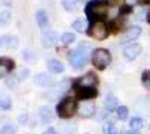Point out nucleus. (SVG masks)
<instances>
[{
  "label": "nucleus",
  "instance_id": "nucleus-1",
  "mask_svg": "<svg viewBox=\"0 0 150 134\" xmlns=\"http://www.w3.org/2000/svg\"><path fill=\"white\" fill-rule=\"evenodd\" d=\"M92 44H87V42H83L80 45V48L74 51H69L68 53V62L71 63V66L74 69H81L84 68V65L87 63V60H89V53L92 50Z\"/></svg>",
  "mask_w": 150,
  "mask_h": 134
},
{
  "label": "nucleus",
  "instance_id": "nucleus-2",
  "mask_svg": "<svg viewBox=\"0 0 150 134\" xmlns=\"http://www.w3.org/2000/svg\"><path fill=\"white\" fill-rule=\"evenodd\" d=\"M107 9H108V2H107V0H92V2H89L87 6H86L87 18L93 23L95 17L98 18V17L105 15Z\"/></svg>",
  "mask_w": 150,
  "mask_h": 134
},
{
  "label": "nucleus",
  "instance_id": "nucleus-3",
  "mask_svg": "<svg viewBox=\"0 0 150 134\" xmlns=\"http://www.w3.org/2000/svg\"><path fill=\"white\" fill-rule=\"evenodd\" d=\"M92 62L98 69H105L111 62V54L105 48H96L92 51Z\"/></svg>",
  "mask_w": 150,
  "mask_h": 134
},
{
  "label": "nucleus",
  "instance_id": "nucleus-4",
  "mask_svg": "<svg viewBox=\"0 0 150 134\" xmlns=\"http://www.w3.org/2000/svg\"><path fill=\"white\" fill-rule=\"evenodd\" d=\"M77 101H75V98H63L60 101V104L57 105V115L60 118H71L74 116L75 110H77Z\"/></svg>",
  "mask_w": 150,
  "mask_h": 134
},
{
  "label": "nucleus",
  "instance_id": "nucleus-5",
  "mask_svg": "<svg viewBox=\"0 0 150 134\" xmlns=\"http://www.w3.org/2000/svg\"><path fill=\"white\" fill-rule=\"evenodd\" d=\"M90 35L96 41H104V39L108 38V26L104 21L96 20V21L92 23V26H90Z\"/></svg>",
  "mask_w": 150,
  "mask_h": 134
},
{
  "label": "nucleus",
  "instance_id": "nucleus-6",
  "mask_svg": "<svg viewBox=\"0 0 150 134\" xmlns=\"http://www.w3.org/2000/svg\"><path fill=\"white\" fill-rule=\"evenodd\" d=\"M41 42H42V47L51 48L59 42V35L54 30H44V33L41 36Z\"/></svg>",
  "mask_w": 150,
  "mask_h": 134
},
{
  "label": "nucleus",
  "instance_id": "nucleus-7",
  "mask_svg": "<svg viewBox=\"0 0 150 134\" xmlns=\"http://www.w3.org/2000/svg\"><path fill=\"white\" fill-rule=\"evenodd\" d=\"M96 84H98V77L93 72H87L86 76L80 77L75 81V86H78V88H95Z\"/></svg>",
  "mask_w": 150,
  "mask_h": 134
},
{
  "label": "nucleus",
  "instance_id": "nucleus-8",
  "mask_svg": "<svg viewBox=\"0 0 150 134\" xmlns=\"http://www.w3.org/2000/svg\"><path fill=\"white\" fill-rule=\"evenodd\" d=\"M141 35V27L140 26H131L126 32L122 35L120 38V44H128V42H132L135 41L138 36Z\"/></svg>",
  "mask_w": 150,
  "mask_h": 134
},
{
  "label": "nucleus",
  "instance_id": "nucleus-9",
  "mask_svg": "<svg viewBox=\"0 0 150 134\" xmlns=\"http://www.w3.org/2000/svg\"><path fill=\"white\" fill-rule=\"evenodd\" d=\"M141 53V45L140 44H128L126 47L123 48V56L126 60H134L140 56Z\"/></svg>",
  "mask_w": 150,
  "mask_h": 134
},
{
  "label": "nucleus",
  "instance_id": "nucleus-10",
  "mask_svg": "<svg viewBox=\"0 0 150 134\" xmlns=\"http://www.w3.org/2000/svg\"><path fill=\"white\" fill-rule=\"evenodd\" d=\"M96 112V107L92 101H83L78 105V113L81 115V118H92Z\"/></svg>",
  "mask_w": 150,
  "mask_h": 134
},
{
  "label": "nucleus",
  "instance_id": "nucleus-11",
  "mask_svg": "<svg viewBox=\"0 0 150 134\" xmlns=\"http://www.w3.org/2000/svg\"><path fill=\"white\" fill-rule=\"evenodd\" d=\"M14 60L9 57H0V78L8 77L11 74V71L14 69Z\"/></svg>",
  "mask_w": 150,
  "mask_h": 134
},
{
  "label": "nucleus",
  "instance_id": "nucleus-12",
  "mask_svg": "<svg viewBox=\"0 0 150 134\" xmlns=\"http://www.w3.org/2000/svg\"><path fill=\"white\" fill-rule=\"evenodd\" d=\"M74 88H75V91H77L78 96L83 98V100H92L98 95V91L95 88H78V86H75V84H74Z\"/></svg>",
  "mask_w": 150,
  "mask_h": 134
},
{
  "label": "nucleus",
  "instance_id": "nucleus-13",
  "mask_svg": "<svg viewBox=\"0 0 150 134\" xmlns=\"http://www.w3.org/2000/svg\"><path fill=\"white\" fill-rule=\"evenodd\" d=\"M35 83L39 84V86H51L54 84V80L51 76H48L47 72H39L36 77H35Z\"/></svg>",
  "mask_w": 150,
  "mask_h": 134
},
{
  "label": "nucleus",
  "instance_id": "nucleus-14",
  "mask_svg": "<svg viewBox=\"0 0 150 134\" xmlns=\"http://www.w3.org/2000/svg\"><path fill=\"white\" fill-rule=\"evenodd\" d=\"M39 118H41V120L44 124H50L54 119V113L48 105H44V107L39 108Z\"/></svg>",
  "mask_w": 150,
  "mask_h": 134
},
{
  "label": "nucleus",
  "instance_id": "nucleus-15",
  "mask_svg": "<svg viewBox=\"0 0 150 134\" xmlns=\"http://www.w3.org/2000/svg\"><path fill=\"white\" fill-rule=\"evenodd\" d=\"M47 65H48V69L51 71L53 74H60V72H63V69H65L63 63H62L59 59H48Z\"/></svg>",
  "mask_w": 150,
  "mask_h": 134
},
{
  "label": "nucleus",
  "instance_id": "nucleus-16",
  "mask_svg": "<svg viewBox=\"0 0 150 134\" xmlns=\"http://www.w3.org/2000/svg\"><path fill=\"white\" fill-rule=\"evenodd\" d=\"M36 23H38V26H39L41 29H45L48 26V23H50L48 14H47L44 9H39V11L36 12Z\"/></svg>",
  "mask_w": 150,
  "mask_h": 134
},
{
  "label": "nucleus",
  "instance_id": "nucleus-17",
  "mask_svg": "<svg viewBox=\"0 0 150 134\" xmlns=\"http://www.w3.org/2000/svg\"><path fill=\"white\" fill-rule=\"evenodd\" d=\"M105 108H107V112L117 110V98H116V95L108 93L105 96Z\"/></svg>",
  "mask_w": 150,
  "mask_h": 134
},
{
  "label": "nucleus",
  "instance_id": "nucleus-18",
  "mask_svg": "<svg viewBox=\"0 0 150 134\" xmlns=\"http://www.w3.org/2000/svg\"><path fill=\"white\" fill-rule=\"evenodd\" d=\"M72 29H75L78 33H84L87 30V23L84 18H78V20H75L72 23Z\"/></svg>",
  "mask_w": 150,
  "mask_h": 134
},
{
  "label": "nucleus",
  "instance_id": "nucleus-19",
  "mask_svg": "<svg viewBox=\"0 0 150 134\" xmlns=\"http://www.w3.org/2000/svg\"><path fill=\"white\" fill-rule=\"evenodd\" d=\"M11 105H12L11 96L6 95V93H2V95H0V110H9Z\"/></svg>",
  "mask_w": 150,
  "mask_h": 134
},
{
  "label": "nucleus",
  "instance_id": "nucleus-20",
  "mask_svg": "<svg viewBox=\"0 0 150 134\" xmlns=\"http://www.w3.org/2000/svg\"><path fill=\"white\" fill-rule=\"evenodd\" d=\"M62 5H63V9L68 12H75L78 9L77 0H62Z\"/></svg>",
  "mask_w": 150,
  "mask_h": 134
},
{
  "label": "nucleus",
  "instance_id": "nucleus-21",
  "mask_svg": "<svg viewBox=\"0 0 150 134\" xmlns=\"http://www.w3.org/2000/svg\"><path fill=\"white\" fill-rule=\"evenodd\" d=\"M129 125H131V130H140L143 125H144V120L141 119V118H132L131 120H129Z\"/></svg>",
  "mask_w": 150,
  "mask_h": 134
},
{
  "label": "nucleus",
  "instance_id": "nucleus-22",
  "mask_svg": "<svg viewBox=\"0 0 150 134\" xmlns=\"http://www.w3.org/2000/svg\"><path fill=\"white\" fill-rule=\"evenodd\" d=\"M11 20H12V14H11L8 9L0 12V24H9Z\"/></svg>",
  "mask_w": 150,
  "mask_h": 134
},
{
  "label": "nucleus",
  "instance_id": "nucleus-23",
  "mask_svg": "<svg viewBox=\"0 0 150 134\" xmlns=\"http://www.w3.org/2000/svg\"><path fill=\"white\" fill-rule=\"evenodd\" d=\"M29 68H21V69H18L17 71V74H15V77H17V80L21 83V81H24L27 77H29Z\"/></svg>",
  "mask_w": 150,
  "mask_h": 134
},
{
  "label": "nucleus",
  "instance_id": "nucleus-24",
  "mask_svg": "<svg viewBox=\"0 0 150 134\" xmlns=\"http://www.w3.org/2000/svg\"><path fill=\"white\" fill-rule=\"evenodd\" d=\"M60 41L63 42L65 45H69V44H72V42L75 41V35H74L72 32L63 33V35H62V38H60Z\"/></svg>",
  "mask_w": 150,
  "mask_h": 134
},
{
  "label": "nucleus",
  "instance_id": "nucleus-25",
  "mask_svg": "<svg viewBox=\"0 0 150 134\" xmlns=\"http://www.w3.org/2000/svg\"><path fill=\"white\" fill-rule=\"evenodd\" d=\"M104 134H117V128L114 125V122H107L102 128Z\"/></svg>",
  "mask_w": 150,
  "mask_h": 134
},
{
  "label": "nucleus",
  "instance_id": "nucleus-26",
  "mask_svg": "<svg viewBox=\"0 0 150 134\" xmlns=\"http://www.w3.org/2000/svg\"><path fill=\"white\" fill-rule=\"evenodd\" d=\"M11 41H12V36L11 35L0 36V47H2V48H9L11 47Z\"/></svg>",
  "mask_w": 150,
  "mask_h": 134
},
{
  "label": "nucleus",
  "instance_id": "nucleus-27",
  "mask_svg": "<svg viewBox=\"0 0 150 134\" xmlns=\"http://www.w3.org/2000/svg\"><path fill=\"white\" fill-rule=\"evenodd\" d=\"M117 118L120 119V120H125L128 118V108L125 107V105H120V107H117Z\"/></svg>",
  "mask_w": 150,
  "mask_h": 134
},
{
  "label": "nucleus",
  "instance_id": "nucleus-28",
  "mask_svg": "<svg viewBox=\"0 0 150 134\" xmlns=\"http://www.w3.org/2000/svg\"><path fill=\"white\" fill-rule=\"evenodd\" d=\"M15 131H17V127L15 125H11V124L0 128V134H15Z\"/></svg>",
  "mask_w": 150,
  "mask_h": 134
},
{
  "label": "nucleus",
  "instance_id": "nucleus-29",
  "mask_svg": "<svg viewBox=\"0 0 150 134\" xmlns=\"http://www.w3.org/2000/svg\"><path fill=\"white\" fill-rule=\"evenodd\" d=\"M18 83H20V81L17 80V77H15V74H14V76H11V77H9V78L6 80V84H8V86H9V88H14V86H17V84H18Z\"/></svg>",
  "mask_w": 150,
  "mask_h": 134
},
{
  "label": "nucleus",
  "instance_id": "nucleus-30",
  "mask_svg": "<svg viewBox=\"0 0 150 134\" xmlns=\"http://www.w3.org/2000/svg\"><path fill=\"white\" fill-rule=\"evenodd\" d=\"M137 15H138V20H146V15H147V11H146V8H141L140 11H138V14H137Z\"/></svg>",
  "mask_w": 150,
  "mask_h": 134
},
{
  "label": "nucleus",
  "instance_id": "nucleus-31",
  "mask_svg": "<svg viewBox=\"0 0 150 134\" xmlns=\"http://www.w3.org/2000/svg\"><path fill=\"white\" fill-rule=\"evenodd\" d=\"M143 84H144V88L150 91V77H143Z\"/></svg>",
  "mask_w": 150,
  "mask_h": 134
},
{
  "label": "nucleus",
  "instance_id": "nucleus-32",
  "mask_svg": "<svg viewBox=\"0 0 150 134\" xmlns=\"http://www.w3.org/2000/svg\"><path fill=\"white\" fill-rule=\"evenodd\" d=\"M125 2H126L128 6H134V5H140L141 0H125Z\"/></svg>",
  "mask_w": 150,
  "mask_h": 134
},
{
  "label": "nucleus",
  "instance_id": "nucleus-33",
  "mask_svg": "<svg viewBox=\"0 0 150 134\" xmlns=\"http://www.w3.org/2000/svg\"><path fill=\"white\" fill-rule=\"evenodd\" d=\"M42 134H57V131H56L54 128H48V130H45Z\"/></svg>",
  "mask_w": 150,
  "mask_h": 134
},
{
  "label": "nucleus",
  "instance_id": "nucleus-34",
  "mask_svg": "<svg viewBox=\"0 0 150 134\" xmlns=\"http://www.w3.org/2000/svg\"><path fill=\"white\" fill-rule=\"evenodd\" d=\"M27 120V115H21L20 116V122H26Z\"/></svg>",
  "mask_w": 150,
  "mask_h": 134
},
{
  "label": "nucleus",
  "instance_id": "nucleus-35",
  "mask_svg": "<svg viewBox=\"0 0 150 134\" xmlns=\"http://www.w3.org/2000/svg\"><path fill=\"white\" fill-rule=\"evenodd\" d=\"M3 2H5L6 6H11V5H12V0H3Z\"/></svg>",
  "mask_w": 150,
  "mask_h": 134
},
{
  "label": "nucleus",
  "instance_id": "nucleus-36",
  "mask_svg": "<svg viewBox=\"0 0 150 134\" xmlns=\"http://www.w3.org/2000/svg\"><path fill=\"white\" fill-rule=\"evenodd\" d=\"M126 134H138V131H135V130H131V131H128Z\"/></svg>",
  "mask_w": 150,
  "mask_h": 134
},
{
  "label": "nucleus",
  "instance_id": "nucleus-37",
  "mask_svg": "<svg viewBox=\"0 0 150 134\" xmlns=\"http://www.w3.org/2000/svg\"><path fill=\"white\" fill-rule=\"evenodd\" d=\"M143 77H150V71H146L144 74H143Z\"/></svg>",
  "mask_w": 150,
  "mask_h": 134
},
{
  "label": "nucleus",
  "instance_id": "nucleus-38",
  "mask_svg": "<svg viewBox=\"0 0 150 134\" xmlns=\"http://www.w3.org/2000/svg\"><path fill=\"white\" fill-rule=\"evenodd\" d=\"M86 134H90V133H86Z\"/></svg>",
  "mask_w": 150,
  "mask_h": 134
},
{
  "label": "nucleus",
  "instance_id": "nucleus-39",
  "mask_svg": "<svg viewBox=\"0 0 150 134\" xmlns=\"http://www.w3.org/2000/svg\"><path fill=\"white\" fill-rule=\"evenodd\" d=\"M80 2H83V0H80Z\"/></svg>",
  "mask_w": 150,
  "mask_h": 134
},
{
  "label": "nucleus",
  "instance_id": "nucleus-40",
  "mask_svg": "<svg viewBox=\"0 0 150 134\" xmlns=\"http://www.w3.org/2000/svg\"><path fill=\"white\" fill-rule=\"evenodd\" d=\"M149 128H150V127H149Z\"/></svg>",
  "mask_w": 150,
  "mask_h": 134
}]
</instances>
